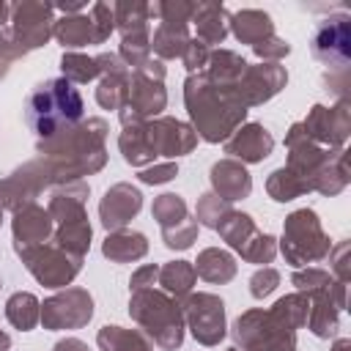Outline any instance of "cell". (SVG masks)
<instances>
[{
  "label": "cell",
  "mask_w": 351,
  "mask_h": 351,
  "mask_svg": "<svg viewBox=\"0 0 351 351\" xmlns=\"http://www.w3.org/2000/svg\"><path fill=\"white\" fill-rule=\"evenodd\" d=\"M107 132H110V126L104 118H82L77 126L63 129L60 134H55L49 140H38L36 151L41 159H47L58 186L82 181L85 176L104 170Z\"/></svg>",
  "instance_id": "1"
},
{
  "label": "cell",
  "mask_w": 351,
  "mask_h": 351,
  "mask_svg": "<svg viewBox=\"0 0 351 351\" xmlns=\"http://www.w3.org/2000/svg\"><path fill=\"white\" fill-rule=\"evenodd\" d=\"M184 107L192 121L189 126L206 143H225L247 121L250 112L233 88L208 82L203 71L184 80Z\"/></svg>",
  "instance_id": "2"
},
{
  "label": "cell",
  "mask_w": 351,
  "mask_h": 351,
  "mask_svg": "<svg viewBox=\"0 0 351 351\" xmlns=\"http://www.w3.org/2000/svg\"><path fill=\"white\" fill-rule=\"evenodd\" d=\"M82 93L63 77L38 82L25 99V121L38 140H49L82 121Z\"/></svg>",
  "instance_id": "3"
},
{
  "label": "cell",
  "mask_w": 351,
  "mask_h": 351,
  "mask_svg": "<svg viewBox=\"0 0 351 351\" xmlns=\"http://www.w3.org/2000/svg\"><path fill=\"white\" fill-rule=\"evenodd\" d=\"M129 315L148 335V340L154 346H159L162 351L181 348L184 335H186L184 313H181V304L173 296H167L162 288L132 291V296H129Z\"/></svg>",
  "instance_id": "4"
},
{
  "label": "cell",
  "mask_w": 351,
  "mask_h": 351,
  "mask_svg": "<svg viewBox=\"0 0 351 351\" xmlns=\"http://www.w3.org/2000/svg\"><path fill=\"white\" fill-rule=\"evenodd\" d=\"M332 241L313 208H296L282 222V239L277 241V252H282L285 263L293 269H304L310 263L326 261Z\"/></svg>",
  "instance_id": "5"
},
{
  "label": "cell",
  "mask_w": 351,
  "mask_h": 351,
  "mask_svg": "<svg viewBox=\"0 0 351 351\" xmlns=\"http://www.w3.org/2000/svg\"><path fill=\"white\" fill-rule=\"evenodd\" d=\"M230 337L241 351H296V329L285 324L271 307L244 310L233 321Z\"/></svg>",
  "instance_id": "6"
},
{
  "label": "cell",
  "mask_w": 351,
  "mask_h": 351,
  "mask_svg": "<svg viewBox=\"0 0 351 351\" xmlns=\"http://www.w3.org/2000/svg\"><path fill=\"white\" fill-rule=\"evenodd\" d=\"M165 63L162 60H148L140 69L132 71L129 77V93L126 104L118 110L121 126L126 123H143L151 118H159L162 110L167 107V88H165Z\"/></svg>",
  "instance_id": "7"
},
{
  "label": "cell",
  "mask_w": 351,
  "mask_h": 351,
  "mask_svg": "<svg viewBox=\"0 0 351 351\" xmlns=\"http://www.w3.org/2000/svg\"><path fill=\"white\" fill-rule=\"evenodd\" d=\"M195 14V3L189 0H159L151 5V16L159 19L151 36V52L156 60H176L184 55L189 44V22Z\"/></svg>",
  "instance_id": "8"
},
{
  "label": "cell",
  "mask_w": 351,
  "mask_h": 351,
  "mask_svg": "<svg viewBox=\"0 0 351 351\" xmlns=\"http://www.w3.org/2000/svg\"><path fill=\"white\" fill-rule=\"evenodd\" d=\"M14 252L19 255L25 269L33 274V280L44 288H69L74 282V277L82 271V261H85V258H77V255L60 250L52 241L14 250Z\"/></svg>",
  "instance_id": "9"
},
{
  "label": "cell",
  "mask_w": 351,
  "mask_h": 351,
  "mask_svg": "<svg viewBox=\"0 0 351 351\" xmlns=\"http://www.w3.org/2000/svg\"><path fill=\"white\" fill-rule=\"evenodd\" d=\"M184 313V326L192 332V337L200 346H219L228 335V315H225V302L217 293L208 291H192L181 302Z\"/></svg>",
  "instance_id": "10"
},
{
  "label": "cell",
  "mask_w": 351,
  "mask_h": 351,
  "mask_svg": "<svg viewBox=\"0 0 351 351\" xmlns=\"http://www.w3.org/2000/svg\"><path fill=\"white\" fill-rule=\"evenodd\" d=\"M58 181L47 165V159L36 156L25 165H19L11 176L0 178V211H19L27 203H36V197L44 189H55Z\"/></svg>",
  "instance_id": "11"
},
{
  "label": "cell",
  "mask_w": 351,
  "mask_h": 351,
  "mask_svg": "<svg viewBox=\"0 0 351 351\" xmlns=\"http://www.w3.org/2000/svg\"><path fill=\"white\" fill-rule=\"evenodd\" d=\"M310 52L318 63L329 69V74L348 71L351 60V16L348 14H329L324 16L310 38Z\"/></svg>",
  "instance_id": "12"
},
{
  "label": "cell",
  "mask_w": 351,
  "mask_h": 351,
  "mask_svg": "<svg viewBox=\"0 0 351 351\" xmlns=\"http://www.w3.org/2000/svg\"><path fill=\"white\" fill-rule=\"evenodd\" d=\"M52 27H55V8L49 3L22 0L11 5L8 30L22 55L44 47L52 38Z\"/></svg>",
  "instance_id": "13"
},
{
  "label": "cell",
  "mask_w": 351,
  "mask_h": 351,
  "mask_svg": "<svg viewBox=\"0 0 351 351\" xmlns=\"http://www.w3.org/2000/svg\"><path fill=\"white\" fill-rule=\"evenodd\" d=\"M93 318V296L80 288H60L58 293H52L49 299L41 302V326L49 332H60V329H82L88 326V321Z\"/></svg>",
  "instance_id": "14"
},
{
  "label": "cell",
  "mask_w": 351,
  "mask_h": 351,
  "mask_svg": "<svg viewBox=\"0 0 351 351\" xmlns=\"http://www.w3.org/2000/svg\"><path fill=\"white\" fill-rule=\"evenodd\" d=\"M304 134L321 145V148H346V140L351 134V101L348 99H337L332 107L326 104H313L304 115V121H299Z\"/></svg>",
  "instance_id": "15"
},
{
  "label": "cell",
  "mask_w": 351,
  "mask_h": 351,
  "mask_svg": "<svg viewBox=\"0 0 351 351\" xmlns=\"http://www.w3.org/2000/svg\"><path fill=\"white\" fill-rule=\"evenodd\" d=\"M285 148H288L285 170H291V173L304 184L307 192H313V184H315L321 167H324V165L332 159V154L337 151V148L332 151V148L315 145V143L304 134V129H302L299 121L288 126V132H285Z\"/></svg>",
  "instance_id": "16"
},
{
  "label": "cell",
  "mask_w": 351,
  "mask_h": 351,
  "mask_svg": "<svg viewBox=\"0 0 351 351\" xmlns=\"http://www.w3.org/2000/svg\"><path fill=\"white\" fill-rule=\"evenodd\" d=\"M288 85V71L280 63H247L244 74L230 85L239 96V101L250 107H261L269 99H274Z\"/></svg>",
  "instance_id": "17"
},
{
  "label": "cell",
  "mask_w": 351,
  "mask_h": 351,
  "mask_svg": "<svg viewBox=\"0 0 351 351\" xmlns=\"http://www.w3.org/2000/svg\"><path fill=\"white\" fill-rule=\"evenodd\" d=\"M145 134H148V145L154 159L167 156V159H178L195 151L197 145V134L186 121L170 118V115H159L145 121Z\"/></svg>",
  "instance_id": "18"
},
{
  "label": "cell",
  "mask_w": 351,
  "mask_h": 351,
  "mask_svg": "<svg viewBox=\"0 0 351 351\" xmlns=\"http://www.w3.org/2000/svg\"><path fill=\"white\" fill-rule=\"evenodd\" d=\"M307 296H310V313H307L304 326H307L315 337H321V340L337 337L340 313L346 310V282H337V280L332 277L329 285H324L321 291L307 293Z\"/></svg>",
  "instance_id": "19"
},
{
  "label": "cell",
  "mask_w": 351,
  "mask_h": 351,
  "mask_svg": "<svg viewBox=\"0 0 351 351\" xmlns=\"http://www.w3.org/2000/svg\"><path fill=\"white\" fill-rule=\"evenodd\" d=\"M140 208H143V192L129 181H118L99 200V219L107 233L121 230L140 214Z\"/></svg>",
  "instance_id": "20"
},
{
  "label": "cell",
  "mask_w": 351,
  "mask_h": 351,
  "mask_svg": "<svg viewBox=\"0 0 351 351\" xmlns=\"http://www.w3.org/2000/svg\"><path fill=\"white\" fill-rule=\"evenodd\" d=\"M222 145H225L228 159H236L241 165H258V162L271 156L274 137H271V132L263 123L250 121V123H241Z\"/></svg>",
  "instance_id": "21"
},
{
  "label": "cell",
  "mask_w": 351,
  "mask_h": 351,
  "mask_svg": "<svg viewBox=\"0 0 351 351\" xmlns=\"http://www.w3.org/2000/svg\"><path fill=\"white\" fill-rule=\"evenodd\" d=\"M96 60L101 66L99 85H96V104L104 110H121L126 104L132 69L118 58V52H101L96 55Z\"/></svg>",
  "instance_id": "22"
},
{
  "label": "cell",
  "mask_w": 351,
  "mask_h": 351,
  "mask_svg": "<svg viewBox=\"0 0 351 351\" xmlns=\"http://www.w3.org/2000/svg\"><path fill=\"white\" fill-rule=\"evenodd\" d=\"M11 233H14V250H25V247H36L52 239L55 233V222L49 217V211L38 203H27L19 211H14L11 217Z\"/></svg>",
  "instance_id": "23"
},
{
  "label": "cell",
  "mask_w": 351,
  "mask_h": 351,
  "mask_svg": "<svg viewBox=\"0 0 351 351\" xmlns=\"http://www.w3.org/2000/svg\"><path fill=\"white\" fill-rule=\"evenodd\" d=\"M208 181H211V192L225 203L244 200L252 192V176H250L247 165H241L236 159H228V156L211 165Z\"/></svg>",
  "instance_id": "24"
},
{
  "label": "cell",
  "mask_w": 351,
  "mask_h": 351,
  "mask_svg": "<svg viewBox=\"0 0 351 351\" xmlns=\"http://www.w3.org/2000/svg\"><path fill=\"white\" fill-rule=\"evenodd\" d=\"M88 195H90V186L85 181H71V184H60L52 189V197H49V217L55 225H63V222H74V219H82L88 217Z\"/></svg>",
  "instance_id": "25"
},
{
  "label": "cell",
  "mask_w": 351,
  "mask_h": 351,
  "mask_svg": "<svg viewBox=\"0 0 351 351\" xmlns=\"http://www.w3.org/2000/svg\"><path fill=\"white\" fill-rule=\"evenodd\" d=\"M52 36L58 38V44H60L66 52H74V49L90 47V44H104L101 36H99V30H96V22L90 19L88 11H82V14H69V16L55 19Z\"/></svg>",
  "instance_id": "26"
},
{
  "label": "cell",
  "mask_w": 351,
  "mask_h": 351,
  "mask_svg": "<svg viewBox=\"0 0 351 351\" xmlns=\"http://www.w3.org/2000/svg\"><path fill=\"white\" fill-rule=\"evenodd\" d=\"M228 22H230V14L222 3H195V14H192V22L195 25V38L203 41L206 47L211 44H222L228 38Z\"/></svg>",
  "instance_id": "27"
},
{
  "label": "cell",
  "mask_w": 351,
  "mask_h": 351,
  "mask_svg": "<svg viewBox=\"0 0 351 351\" xmlns=\"http://www.w3.org/2000/svg\"><path fill=\"white\" fill-rule=\"evenodd\" d=\"M101 255L112 263H134L148 255V239L140 230H110L101 241Z\"/></svg>",
  "instance_id": "28"
},
{
  "label": "cell",
  "mask_w": 351,
  "mask_h": 351,
  "mask_svg": "<svg viewBox=\"0 0 351 351\" xmlns=\"http://www.w3.org/2000/svg\"><path fill=\"white\" fill-rule=\"evenodd\" d=\"M228 30L241 41V44H261L266 38L274 36V22L266 11L261 8H241L236 14H230V22H228Z\"/></svg>",
  "instance_id": "29"
},
{
  "label": "cell",
  "mask_w": 351,
  "mask_h": 351,
  "mask_svg": "<svg viewBox=\"0 0 351 351\" xmlns=\"http://www.w3.org/2000/svg\"><path fill=\"white\" fill-rule=\"evenodd\" d=\"M192 266H195V274L200 280L211 282V285H225L239 271L236 258L228 250H222V247H206V250H200L197 252V261Z\"/></svg>",
  "instance_id": "30"
},
{
  "label": "cell",
  "mask_w": 351,
  "mask_h": 351,
  "mask_svg": "<svg viewBox=\"0 0 351 351\" xmlns=\"http://www.w3.org/2000/svg\"><path fill=\"white\" fill-rule=\"evenodd\" d=\"M96 346L101 351H154V343L143 329H126L118 324H104L96 332Z\"/></svg>",
  "instance_id": "31"
},
{
  "label": "cell",
  "mask_w": 351,
  "mask_h": 351,
  "mask_svg": "<svg viewBox=\"0 0 351 351\" xmlns=\"http://www.w3.org/2000/svg\"><path fill=\"white\" fill-rule=\"evenodd\" d=\"M244 69H247V60H244V55H239V52H233V49H211V55H208V63H206V69H203V74H206V80L208 82H214V85H222V88H230V85H236V80L244 74Z\"/></svg>",
  "instance_id": "32"
},
{
  "label": "cell",
  "mask_w": 351,
  "mask_h": 351,
  "mask_svg": "<svg viewBox=\"0 0 351 351\" xmlns=\"http://www.w3.org/2000/svg\"><path fill=\"white\" fill-rule=\"evenodd\" d=\"M118 148L121 156L129 167H148L154 165V154L148 145V134H145V121L143 123H126L123 132L118 134Z\"/></svg>",
  "instance_id": "33"
},
{
  "label": "cell",
  "mask_w": 351,
  "mask_h": 351,
  "mask_svg": "<svg viewBox=\"0 0 351 351\" xmlns=\"http://www.w3.org/2000/svg\"><path fill=\"white\" fill-rule=\"evenodd\" d=\"M217 233L222 236V241H225L230 250H236V252L241 255V252L247 250V244H250L261 230H258V225H255V219H252L250 214L230 208L228 217L217 225Z\"/></svg>",
  "instance_id": "34"
},
{
  "label": "cell",
  "mask_w": 351,
  "mask_h": 351,
  "mask_svg": "<svg viewBox=\"0 0 351 351\" xmlns=\"http://www.w3.org/2000/svg\"><path fill=\"white\" fill-rule=\"evenodd\" d=\"M162 291L167 296H173L176 302H181L184 296L192 293L195 282H197V274H195V266L189 261H167L165 266H159V280Z\"/></svg>",
  "instance_id": "35"
},
{
  "label": "cell",
  "mask_w": 351,
  "mask_h": 351,
  "mask_svg": "<svg viewBox=\"0 0 351 351\" xmlns=\"http://www.w3.org/2000/svg\"><path fill=\"white\" fill-rule=\"evenodd\" d=\"M351 181V173H348V151L346 148H337L332 154V159L321 167L315 184H313V192H321L326 197H335L340 195Z\"/></svg>",
  "instance_id": "36"
},
{
  "label": "cell",
  "mask_w": 351,
  "mask_h": 351,
  "mask_svg": "<svg viewBox=\"0 0 351 351\" xmlns=\"http://www.w3.org/2000/svg\"><path fill=\"white\" fill-rule=\"evenodd\" d=\"M90 239H93V228H90V219L88 217L74 219V222L55 225V233H52V244H58L60 250H66V252H71L77 258H85L88 255Z\"/></svg>",
  "instance_id": "37"
},
{
  "label": "cell",
  "mask_w": 351,
  "mask_h": 351,
  "mask_svg": "<svg viewBox=\"0 0 351 351\" xmlns=\"http://www.w3.org/2000/svg\"><path fill=\"white\" fill-rule=\"evenodd\" d=\"M5 318L14 329L19 332H30L36 329V324L41 321V302L30 293V291H16L8 296L5 302Z\"/></svg>",
  "instance_id": "38"
},
{
  "label": "cell",
  "mask_w": 351,
  "mask_h": 351,
  "mask_svg": "<svg viewBox=\"0 0 351 351\" xmlns=\"http://www.w3.org/2000/svg\"><path fill=\"white\" fill-rule=\"evenodd\" d=\"M115 11V30L121 36H134V33H151L148 22H151V5L143 0H121L112 3Z\"/></svg>",
  "instance_id": "39"
},
{
  "label": "cell",
  "mask_w": 351,
  "mask_h": 351,
  "mask_svg": "<svg viewBox=\"0 0 351 351\" xmlns=\"http://www.w3.org/2000/svg\"><path fill=\"white\" fill-rule=\"evenodd\" d=\"M101 66L96 60V55H82V52H63L60 55V77L69 80L71 85H88L93 80H99Z\"/></svg>",
  "instance_id": "40"
},
{
  "label": "cell",
  "mask_w": 351,
  "mask_h": 351,
  "mask_svg": "<svg viewBox=\"0 0 351 351\" xmlns=\"http://www.w3.org/2000/svg\"><path fill=\"white\" fill-rule=\"evenodd\" d=\"M266 195H269L274 203H291V200L307 195V189H304V184H302L291 170L277 167V170H271L269 178H266Z\"/></svg>",
  "instance_id": "41"
},
{
  "label": "cell",
  "mask_w": 351,
  "mask_h": 351,
  "mask_svg": "<svg viewBox=\"0 0 351 351\" xmlns=\"http://www.w3.org/2000/svg\"><path fill=\"white\" fill-rule=\"evenodd\" d=\"M151 217L156 219V225L165 230V228H173L178 225L181 219L189 217V208H186V200L176 192H165L159 197H154V206H151Z\"/></svg>",
  "instance_id": "42"
},
{
  "label": "cell",
  "mask_w": 351,
  "mask_h": 351,
  "mask_svg": "<svg viewBox=\"0 0 351 351\" xmlns=\"http://www.w3.org/2000/svg\"><path fill=\"white\" fill-rule=\"evenodd\" d=\"M271 310H274L285 324H291L293 329H302L304 321H307V313H310V296L302 293V291L285 293V296H280V299L271 304Z\"/></svg>",
  "instance_id": "43"
},
{
  "label": "cell",
  "mask_w": 351,
  "mask_h": 351,
  "mask_svg": "<svg viewBox=\"0 0 351 351\" xmlns=\"http://www.w3.org/2000/svg\"><path fill=\"white\" fill-rule=\"evenodd\" d=\"M118 58L134 71L143 63L151 60V33H134V36H121Z\"/></svg>",
  "instance_id": "44"
},
{
  "label": "cell",
  "mask_w": 351,
  "mask_h": 351,
  "mask_svg": "<svg viewBox=\"0 0 351 351\" xmlns=\"http://www.w3.org/2000/svg\"><path fill=\"white\" fill-rule=\"evenodd\" d=\"M230 208H233V206L225 203V200H219L214 192H203V195L197 197V206H195V219H197V225L217 230V225L228 217Z\"/></svg>",
  "instance_id": "45"
},
{
  "label": "cell",
  "mask_w": 351,
  "mask_h": 351,
  "mask_svg": "<svg viewBox=\"0 0 351 351\" xmlns=\"http://www.w3.org/2000/svg\"><path fill=\"white\" fill-rule=\"evenodd\" d=\"M197 230H200L197 219H195V217H186V219H181V222L173 225V228H165V230H162V241H165L167 250L184 252V250H189V247L197 241Z\"/></svg>",
  "instance_id": "46"
},
{
  "label": "cell",
  "mask_w": 351,
  "mask_h": 351,
  "mask_svg": "<svg viewBox=\"0 0 351 351\" xmlns=\"http://www.w3.org/2000/svg\"><path fill=\"white\" fill-rule=\"evenodd\" d=\"M274 255H277V239L271 236V233H258L250 244H247V250L241 252V258L247 261V263H271L274 261Z\"/></svg>",
  "instance_id": "47"
},
{
  "label": "cell",
  "mask_w": 351,
  "mask_h": 351,
  "mask_svg": "<svg viewBox=\"0 0 351 351\" xmlns=\"http://www.w3.org/2000/svg\"><path fill=\"white\" fill-rule=\"evenodd\" d=\"M329 280H332V274H329L326 269H318V266H304V269H296V271L291 274V282H293L296 291H302V293H315V291H321L324 285H329Z\"/></svg>",
  "instance_id": "48"
},
{
  "label": "cell",
  "mask_w": 351,
  "mask_h": 351,
  "mask_svg": "<svg viewBox=\"0 0 351 351\" xmlns=\"http://www.w3.org/2000/svg\"><path fill=\"white\" fill-rule=\"evenodd\" d=\"M277 285H280V271L274 266H261L250 277V296L252 299H266L277 291Z\"/></svg>",
  "instance_id": "49"
},
{
  "label": "cell",
  "mask_w": 351,
  "mask_h": 351,
  "mask_svg": "<svg viewBox=\"0 0 351 351\" xmlns=\"http://www.w3.org/2000/svg\"><path fill=\"white\" fill-rule=\"evenodd\" d=\"M252 52H255V58H258L261 63H280L282 58L291 55V44H288L285 38H280V36H271V38L255 44Z\"/></svg>",
  "instance_id": "50"
},
{
  "label": "cell",
  "mask_w": 351,
  "mask_h": 351,
  "mask_svg": "<svg viewBox=\"0 0 351 351\" xmlns=\"http://www.w3.org/2000/svg\"><path fill=\"white\" fill-rule=\"evenodd\" d=\"M348 252H351V244L348 239L337 241V247L329 250L326 261H329V274L337 280V282H346L348 285Z\"/></svg>",
  "instance_id": "51"
},
{
  "label": "cell",
  "mask_w": 351,
  "mask_h": 351,
  "mask_svg": "<svg viewBox=\"0 0 351 351\" xmlns=\"http://www.w3.org/2000/svg\"><path fill=\"white\" fill-rule=\"evenodd\" d=\"M208 55H211V49H208L203 41H197V38L192 36V38H189V44H186V49H184V55H181L184 69H186L189 74L203 71V69H206V63H208Z\"/></svg>",
  "instance_id": "52"
},
{
  "label": "cell",
  "mask_w": 351,
  "mask_h": 351,
  "mask_svg": "<svg viewBox=\"0 0 351 351\" xmlns=\"http://www.w3.org/2000/svg\"><path fill=\"white\" fill-rule=\"evenodd\" d=\"M176 176H178V165H176V162L148 165V167H143V170L137 173L140 184H151V186H156V184H167V181H173Z\"/></svg>",
  "instance_id": "53"
},
{
  "label": "cell",
  "mask_w": 351,
  "mask_h": 351,
  "mask_svg": "<svg viewBox=\"0 0 351 351\" xmlns=\"http://www.w3.org/2000/svg\"><path fill=\"white\" fill-rule=\"evenodd\" d=\"M88 14H90V19L96 22V30H99L101 41H107V38L112 36V30H115V11H112V3H93V5L88 8Z\"/></svg>",
  "instance_id": "54"
},
{
  "label": "cell",
  "mask_w": 351,
  "mask_h": 351,
  "mask_svg": "<svg viewBox=\"0 0 351 351\" xmlns=\"http://www.w3.org/2000/svg\"><path fill=\"white\" fill-rule=\"evenodd\" d=\"M19 58H25V55H22V52H19V47L14 44L11 30H8V27H3V30H0V80L8 74L11 63H14V60H19Z\"/></svg>",
  "instance_id": "55"
},
{
  "label": "cell",
  "mask_w": 351,
  "mask_h": 351,
  "mask_svg": "<svg viewBox=\"0 0 351 351\" xmlns=\"http://www.w3.org/2000/svg\"><path fill=\"white\" fill-rule=\"evenodd\" d=\"M159 280V266L156 263H145L137 271H132L129 277V291H143V288H154Z\"/></svg>",
  "instance_id": "56"
},
{
  "label": "cell",
  "mask_w": 351,
  "mask_h": 351,
  "mask_svg": "<svg viewBox=\"0 0 351 351\" xmlns=\"http://www.w3.org/2000/svg\"><path fill=\"white\" fill-rule=\"evenodd\" d=\"M52 351H90L88 343H82L80 337H63L52 346Z\"/></svg>",
  "instance_id": "57"
},
{
  "label": "cell",
  "mask_w": 351,
  "mask_h": 351,
  "mask_svg": "<svg viewBox=\"0 0 351 351\" xmlns=\"http://www.w3.org/2000/svg\"><path fill=\"white\" fill-rule=\"evenodd\" d=\"M8 19H11V3L0 0V30L8 27Z\"/></svg>",
  "instance_id": "58"
},
{
  "label": "cell",
  "mask_w": 351,
  "mask_h": 351,
  "mask_svg": "<svg viewBox=\"0 0 351 351\" xmlns=\"http://www.w3.org/2000/svg\"><path fill=\"white\" fill-rule=\"evenodd\" d=\"M332 351H351V340L348 337H337L332 343Z\"/></svg>",
  "instance_id": "59"
},
{
  "label": "cell",
  "mask_w": 351,
  "mask_h": 351,
  "mask_svg": "<svg viewBox=\"0 0 351 351\" xmlns=\"http://www.w3.org/2000/svg\"><path fill=\"white\" fill-rule=\"evenodd\" d=\"M8 348H11V337H8V332L0 329V351H8Z\"/></svg>",
  "instance_id": "60"
},
{
  "label": "cell",
  "mask_w": 351,
  "mask_h": 351,
  "mask_svg": "<svg viewBox=\"0 0 351 351\" xmlns=\"http://www.w3.org/2000/svg\"><path fill=\"white\" fill-rule=\"evenodd\" d=\"M228 351H239V348H236V346H233V348H228Z\"/></svg>",
  "instance_id": "61"
},
{
  "label": "cell",
  "mask_w": 351,
  "mask_h": 351,
  "mask_svg": "<svg viewBox=\"0 0 351 351\" xmlns=\"http://www.w3.org/2000/svg\"><path fill=\"white\" fill-rule=\"evenodd\" d=\"M0 225H3V211H0Z\"/></svg>",
  "instance_id": "62"
},
{
  "label": "cell",
  "mask_w": 351,
  "mask_h": 351,
  "mask_svg": "<svg viewBox=\"0 0 351 351\" xmlns=\"http://www.w3.org/2000/svg\"><path fill=\"white\" fill-rule=\"evenodd\" d=\"M0 288H3V282H0Z\"/></svg>",
  "instance_id": "63"
}]
</instances>
